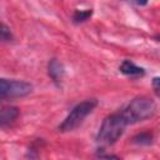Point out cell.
<instances>
[{
    "label": "cell",
    "instance_id": "13",
    "mask_svg": "<svg viewBox=\"0 0 160 160\" xmlns=\"http://www.w3.org/2000/svg\"><path fill=\"white\" fill-rule=\"evenodd\" d=\"M155 39H156V40H159V41H160V35H156V36H155Z\"/></svg>",
    "mask_w": 160,
    "mask_h": 160
},
{
    "label": "cell",
    "instance_id": "3",
    "mask_svg": "<svg viewBox=\"0 0 160 160\" xmlns=\"http://www.w3.org/2000/svg\"><path fill=\"white\" fill-rule=\"evenodd\" d=\"M96 105H98L96 99H88V100H84V101L79 102L76 106H74L71 109V111L68 114V116L59 125V130L62 131V132L74 130L96 108Z\"/></svg>",
    "mask_w": 160,
    "mask_h": 160
},
{
    "label": "cell",
    "instance_id": "11",
    "mask_svg": "<svg viewBox=\"0 0 160 160\" xmlns=\"http://www.w3.org/2000/svg\"><path fill=\"white\" fill-rule=\"evenodd\" d=\"M152 88H154L155 92L160 96V78H154L152 79Z\"/></svg>",
    "mask_w": 160,
    "mask_h": 160
},
{
    "label": "cell",
    "instance_id": "1",
    "mask_svg": "<svg viewBox=\"0 0 160 160\" xmlns=\"http://www.w3.org/2000/svg\"><path fill=\"white\" fill-rule=\"evenodd\" d=\"M155 102L146 96H138L130 101V104L121 111V115L125 122L136 124L139 121H144L151 118L155 112Z\"/></svg>",
    "mask_w": 160,
    "mask_h": 160
},
{
    "label": "cell",
    "instance_id": "12",
    "mask_svg": "<svg viewBox=\"0 0 160 160\" xmlns=\"http://www.w3.org/2000/svg\"><path fill=\"white\" fill-rule=\"evenodd\" d=\"M101 160H120V159L114 156V155H106V156H102Z\"/></svg>",
    "mask_w": 160,
    "mask_h": 160
},
{
    "label": "cell",
    "instance_id": "4",
    "mask_svg": "<svg viewBox=\"0 0 160 160\" xmlns=\"http://www.w3.org/2000/svg\"><path fill=\"white\" fill-rule=\"evenodd\" d=\"M32 91V85L22 80H0V96L2 99H12L26 96Z\"/></svg>",
    "mask_w": 160,
    "mask_h": 160
},
{
    "label": "cell",
    "instance_id": "2",
    "mask_svg": "<svg viewBox=\"0 0 160 160\" xmlns=\"http://www.w3.org/2000/svg\"><path fill=\"white\" fill-rule=\"evenodd\" d=\"M126 125L128 124L125 122L121 112H115L106 116L99 129L98 141L106 145H111L116 142L119 138L122 135Z\"/></svg>",
    "mask_w": 160,
    "mask_h": 160
},
{
    "label": "cell",
    "instance_id": "7",
    "mask_svg": "<svg viewBox=\"0 0 160 160\" xmlns=\"http://www.w3.org/2000/svg\"><path fill=\"white\" fill-rule=\"evenodd\" d=\"M64 74V68L62 65L56 60V59H52L50 62H49V75L50 78L54 80V81H59V79H61Z\"/></svg>",
    "mask_w": 160,
    "mask_h": 160
},
{
    "label": "cell",
    "instance_id": "9",
    "mask_svg": "<svg viewBox=\"0 0 160 160\" xmlns=\"http://www.w3.org/2000/svg\"><path fill=\"white\" fill-rule=\"evenodd\" d=\"M151 140H152V135L150 132H140L132 139L135 144H141V145H148L151 142Z\"/></svg>",
    "mask_w": 160,
    "mask_h": 160
},
{
    "label": "cell",
    "instance_id": "10",
    "mask_svg": "<svg viewBox=\"0 0 160 160\" xmlns=\"http://www.w3.org/2000/svg\"><path fill=\"white\" fill-rule=\"evenodd\" d=\"M11 39H12V36H11L10 30L8 29V26L5 24H2L1 25V40L2 41H10Z\"/></svg>",
    "mask_w": 160,
    "mask_h": 160
},
{
    "label": "cell",
    "instance_id": "5",
    "mask_svg": "<svg viewBox=\"0 0 160 160\" xmlns=\"http://www.w3.org/2000/svg\"><path fill=\"white\" fill-rule=\"evenodd\" d=\"M19 115V109L15 106H8L4 108L0 112V124L1 126H6L8 124L12 122Z\"/></svg>",
    "mask_w": 160,
    "mask_h": 160
},
{
    "label": "cell",
    "instance_id": "8",
    "mask_svg": "<svg viewBox=\"0 0 160 160\" xmlns=\"http://www.w3.org/2000/svg\"><path fill=\"white\" fill-rule=\"evenodd\" d=\"M92 15V10L91 9H86V10H76L72 15V20L74 22H84L86 21L90 16Z\"/></svg>",
    "mask_w": 160,
    "mask_h": 160
},
{
    "label": "cell",
    "instance_id": "6",
    "mask_svg": "<svg viewBox=\"0 0 160 160\" xmlns=\"http://www.w3.org/2000/svg\"><path fill=\"white\" fill-rule=\"evenodd\" d=\"M120 71L125 75H130V76H138V75H144V69L136 66L132 61L130 60H124L120 65Z\"/></svg>",
    "mask_w": 160,
    "mask_h": 160
}]
</instances>
